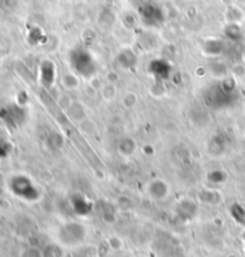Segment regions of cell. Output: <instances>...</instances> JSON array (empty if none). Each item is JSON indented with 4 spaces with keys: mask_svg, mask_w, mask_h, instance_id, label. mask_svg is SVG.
<instances>
[{
    "mask_svg": "<svg viewBox=\"0 0 245 257\" xmlns=\"http://www.w3.org/2000/svg\"><path fill=\"white\" fill-rule=\"evenodd\" d=\"M70 64L73 71L81 77L90 78L96 72L95 59L85 49L74 48L70 53Z\"/></svg>",
    "mask_w": 245,
    "mask_h": 257,
    "instance_id": "6da1fadb",
    "label": "cell"
},
{
    "mask_svg": "<svg viewBox=\"0 0 245 257\" xmlns=\"http://www.w3.org/2000/svg\"><path fill=\"white\" fill-rule=\"evenodd\" d=\"M141 20L147 26H156V24L160 23V17H162V12L159 9H157L153 5H146L141 9Z\"/></svg>",
    "mask_w": 245,
    "mask_h": 257,
    "instance_id": "7a4b0ae2",
    "label": "cell"
}]
</instances>
